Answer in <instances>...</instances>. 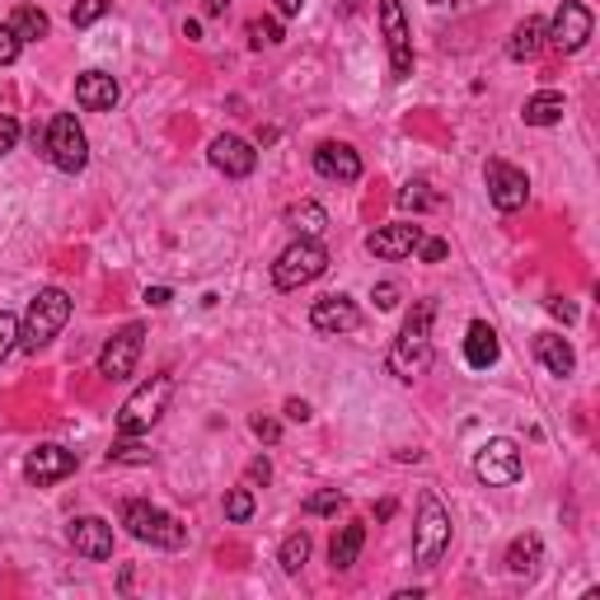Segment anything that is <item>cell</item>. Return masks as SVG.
Masks as SVG:
<instances>
[{"mask_svg":"<svg viewBox=\"0 0 600 600\" xmlns=\"http://www.w3.org/2000/svg\"><path fill=\"white\" fill-rule=\"evenodd\" d=\"M549 314H558L563 324H568V320H577V310H573V305H568V300H563V296H554V300H549Z\"/></svg>","mask_w":600,"mask_h":600,"instance_id":"43","label":"cell"},{"mask_svg":"<svg viewBox=\"0 0 600 600\" xmlns=\"http://www.w3.org/2000/svg\"><path fill=\"white\" fill-rule=\"evenodd\" d=\"M249 38H254V47H277L281 43V24L277 20H254L249 24Z\"/></svg>","mask_w":600,"mask_h":600,"instance_id":"34","label":"cell"},{"mask_svg":"<svg viewBox=\"0 0 600 600\" xmlns=\"http://www.w3.org/2000/svg\"><path fill=\"white\" fill-rule=\"evenodd\" d=\"M273 5H277V14H281V20H291V14H300V10H305V0H273Z\"/></svg>","mask_w":600,"mask_h":600,"instance_id":"44","label":"cell"},{"mask_svg":"<svg viewBox=\"0 0 600 600\" xmlns=\"http://www.w3.org/2000/svg\"><path fill=\"white\" fill-rule=\"evenodd\" d=\"M347 498L338 488H324V492H314V498H305V516H333V511H338Z\"/></svg>","mask_w":600,"mask_h":600,"instance_id":"32","label":"cell"},{"mask_svg":"<svg viewBox=\"0 0 600 600\" xmlns=\"http://www.w3.org/2000/svg\"><path fill=\"white\" fill-rule=\"evenodd\" d=\"M122 525H127V535H132V540L155 544V549H184V544H188V531L169 516V511L151 507V502H141V498L122 502Z\"/></svg>","mask_w":600,"mask_h":600,"instance_id":"5","label":"cell"},{"mask_svg":"<svg viewBox=\"0 0 600 600\" xmlns=\"http://www.w3.org/2000/svg\"><path fill=\"white\" fill-rule=\"evenodd\" d=\"M563 113H568V99L558 90H540L525 99V109H521V118L531 122V127H554V122H563Z\"/></svg>","mask_w":600,"mask_h":600,"instance_id":"24","label":"cell"},{"mask_svg":"<svg viewBox=\"0 0 600 600\" xmlns=\"http://www.w3.org/2000/svg\"><path fill=\"white\" fill-rule=\"evenodd\" d=\"M395 202H399V211H427V207H436L441 198H436V192H427V184L418 179V184H403Z\"/></svg>","mask_w":600,"mask_h":600,"instance_id":"29","label":"cell"},{"mask_svg":"<svg viewBox=\"0 0 600 600\" xmlns=\"http://www.w3.org/2000/svg\"><path fill=\"white\" fill-rule=\"evenodd\" d=\"M70 320V296L62 287H47L29 300V310H24V324H20V347L24 352H43L57 333L66 329Z\"/></svg>","mask_w":600,"mask_h":600,"instance_id":"2","label":"cell"},{"mask_svg":"<svg viewBox=\"0 0 600 600\" xmlns=\"http://www.w3.org/2000/svg\"><path fill=\"white\" fill-rule=\"evenodd\" d=\"M591 29H596L591 10L581 5V0H563V5L554 10V24H544V38H549V43L563 52V57H573V52L587 47Z\"/></svg>","mask_w":600,"mask_h":600,"instance_id":"10","label":"cell"},{"mask_svg":"<svg viewBox=\"0 0 600 600\" xmlns=\"http://www.w3.org/2000/svg\"><path fill=\"white\" fill-rule=\"evenodd\" d=\"M249 427H254V436H258V441H268V446H273V441L281 436V422H277V418H263V413L249 422Z\"/></svg>","mask_w":600,"mask_h":600,"instance_id":"39","label":"cell"},{"mask_svg":"<svg viewBox=\"0 0 600 600\" xmlns=\"http://www.w3.org/2000/svg\"><path fill=\"white\" fill-rule=\"evenodd\" d=\"M521 446L516 441H507V436H492L479 446V455H474V474H479V484L488 488H511L521 479Z\"/></svg>","mask_w":600,"mask_h":600,"instance_id":"8","label":"cell"},{"mask_svg":"<svg viewBox=\"0 0 600 600\" xmlns=\"http://www.w3.org/2000/svg\"><path fill=\"white\" fill-rule=\"evenodd\" d=\"M43 151H47V160L57 165L62 174H80L85 165H90V141H85L76 113H57V118L47 122Z\"/></svg>","mask_w":600,"mask_h":600,"instance_id":"7","label":"cell"},{"mask_svg":"<svg viewBox=\"0 0 600 600\" xmlns=\"http://www.w3.org/2000/svg\"><path fill=\"white\" fill-rule=\"evenodd\" d=\"M362 544H366V521H347L343 531L333 535V544H329V563H333V573H347L352 563H357Z\"/></svg>","mask_w":600,"mask_h":600,"instance_id":"22","label":"cell"},{"mask_svg":"<svg viewBox=\"0 0 600 600\" xmlns=\"http://www.w3.org/2000/svg\"><path fill=\"white\" fill-rule=\"evenodd\" d=\"M488 198L498 211H521L525 202H531V179H525V169L507 165V160H488Z\"/></svg>","mask_w":600,"mask_h":600,"instance_id":"13","label":"cell"},{"mask_svg":"<svg viewBox=\"0 0 600 600\" xmlns=\"http://www.w3.org/2000/svg\"><path fill=\"white\" fill-rule=\"evenodd\" d=\"M422 225H413V221H395V225H380V231H370L366 235V249L376 254V258H385V263H399V258H413V249L422 244Z\"/></svg>","mask_w":600,"mask_h":600,"instance_id":"14","label":"cell"},{"mask_svg":"<svg viewBox=\"0 0 600 600\" xmlns=\"http://www.w3.org/2000/svg\"><path fill=\"white\" fill-rule=\"evenodd\" d=\"M324 273H329V249H324V244L320 240H296L273 263V287L277 291H300V287H310V281H320Z\"/></svg>","mask_w":600,"mask_h":600,"instance_id":"4","label":"cell"},{"mask_svg":"<svg viewBox=\"0 0 600 600\" xmlns=\"http://www.w3.org/2000/svg\"><path fill=\"white\" fill-rule=\"evenodd\" d=\"M535 357H540V366L549 370V376H573V370H577V352H573L568 338H558V333H540Z\"/></svg>","mask_w":600,"mask_h":600,"instance_id":"21","label":"cell"},{"mask_svg":"<svg viewBox=\"0 0 600 600\" xmlns=\"http://www.w3.org/2000/svg\"><path fill=\"white\" fill-rule=\"evenodd\" d=\"M413 254H418L422 263H441V258L451 254V244H446V240H432V235H422V244H418Z\"/></svg>","mask_w":600,"mask_h":600,"instance_id":"36","label":"cell"},{"mask_svg":"<svg viewBox=\"0 0 600 600\" xmlns=\"http://www.w3.org/2000/svg\"><path fill=\"white\" fill-rule=\"evenodd\" d=\"M113 460H127V465H146L151 460V451H141V446H127V436H122V446L109 451V465Z\"/></svg>","mask_w":600,"mask_h":600,"instance_id":"37","label":"cell"},{"mask_svg":"<svg viewBox=\"0 0 600 600\" xmlns=\"http://www.w3.org/2000/svg\"><path fill=\"white\" fill-rule=\"evenodd\" d=\"M118 80L109 76V70H85V76L76 80V103L85 113H109L118 103Z\"/></svg>","mask_w":600,"mask_h":600,"instance_id":"19","label":"cell"},{"mask_svg":"<svg viewBox=\"0 0 600 600\" xmlns=\"http://www.w3.org/2000/svg\"><path fill=\"white\" fill-rule=\"evenodd\" d=\"M544 563V540L540 535H516L507 549V573L511 577H535Z\"/></svg>","mask_w":600,"mask_h":600,"instance_id":"23","label":"cell"},{"mask_svg":"<svg viewBox=\"0 0 600 600\" xmlns=\"http://www.w3.org/2000/svg\"><path fill=\"white\" fill-rule=\"evenodd\" d=\"M14 347H20V320H14L10 310H0V362H5Z\"/></svg>","mask_w":600,"mask_h":600,"instance_id":"33","label":"cell"},{"mask_svg":"<svg viewBox=\"0 0 600 600\" xmlns=\"http://www.w3.org/2000/svg\"><path fill=\"white\" fill-rule=\"evenodd\" d=\"M287 225L296 231V240H320L329 231V211L320 202H296L287 211Z\"/></svg>","mask_w":600,"mask_h":600,"instance_id":"25","label":"cell"},{"mask_svg":"<svg viewBox=\"0 0 600 600\" xmlns=\"http://www.w3.org/2000/svg\"><path fill=\"white\" fill-rule=\"evenodd\" d=\"M14 141H20V122H14L10 113H0V155H10Z\"/></svg>","mask_w":600,"mask_h":600,"instance_id":"38","label":"cell"},{"mask_svg":"<svg viewBox=\"0 0 600 600\" xmlns=\"http://www.w3.org/2000/svg\"><path fill=\"white\" fill-rule=\"evenodd\" d=\"M268 479H273L268 455H258V460H249V484H268Z\"/></svg>","mask_w":600,"mask_h":600,"instance_id":"41","label":"cell"},{"mask_svg":"<svg viewBox=\"0 0 600 600\" xmlns=\"http://www.w3.org/2000/svg\"><path fill=\"white\" fill-rule=\"evenodd\" d=\"M76 451H66V446H57V441H47V446H38V451H29L24 455V479L33 484V488H47V484H62V479H70L76 474Z\"/></svg>","mask_w":600,"mask_h":600,"instance_id":"12","label":"cell"},{"mask_svg":"<svg viewBox=\"0 0 600 600\" xmlns=\"http://www.w3.org/2000/svg\"><path fill=\"white\" fill-rule=\"evenodd\" d=\"M109 10H113V0H76V10H70V24H76V29H90V24H99Z\"/></svg>","mask_w":600,"mask_h":600,"instance_id":"30","label":"cell"},{"mask_svg":"<svg viewBox=\"0 0 600 600\" xmlns=\"http://www.w3.org/2000/svg\"><path fill=\"white\" fill-rule=\"evenodd\" d=\"M169 395H174V376H151L146 385H136L127 403L118 409V436H146L169 409Z\"/></svg>","mask_w":600,"mask_h":600,"instance_id":"3","label":"cell"},{"mask_svg":"<svg viewBox=\"0 0 600 600\" xmlns=\"http://www.w3.org/2000/svg\"><path fill=\"white\" fill-rule=\"evenodd\" d=\"M380 29H385V47H390V80H409L413 76V38H409L403 0H380Z\"/></svg>","mask_w":600,"mask_h":600,"instance_id":"9","label":"cell"},{"mask_svg":"<svg viewBox=\"0 0 600 600\" xmlns=\"http://www.w3.org/2000/svg\"><path fill=\"white\" fill-rule=\"evenodd\" d=\"M314 169H320V179H329V184H357L362 155L352 151L347 141H324V146L314 151Z\"/></svg>","mask_w":600,"mask_h":600,"instance_id":"17","label":"cell"},{"mask_svg":"<svg viewBox=\"0 0 600 600\" xmlns=\"http://www.w3.org/2000/svg\"><path fill=\"white\" fill-rule=\"evenodd\" d=\"M141 343H146V329L141 324H122L99 352V376L103 380H127L136 362H141Z\"/></svg>","mask_w":600,"mask_h":600,"instance_id":"11","label":"cell"},{"mask_svg":"<svg viewBox=\"0 0 600 600\" xmlns=\"http://www.w3.org/2000/svg\"><path fill=\"white\" fill-rule=\"evenodd\" d=\"M202 10L207 14H225V10H231V0H202Z\"/></svg>","mask_w":600,"mask_h":600,"instance_id":"46","label":"cell"},{"mask_svg":"<svg viewBox=\"0 0 600 600\" xmlns=\"http://www.w3.org/2000/svg\"><path fill=\"white\" fill-rule=\"evenodd\" d=\"M540 52H544V20L516 24V33H511V43H507V57L511 62H535Z\"/></svg>","mask_w":600,"mask_h":600,"instance_id":"26","label":"cell"},{"mask_svg":"<svg viewBox=\"0 0 600 600\" xmlns=\"http://www.w3.org/2000/svg\"><path fill=\"white\" fill-rule=\"evenodd\" d=\"M207 160H211V169H221L225 179H249V174L258 169V151L240 136H216L211 141V151H207Z\"/></svg>","mask_w":600,"mask_h":600,"instance_id":"15","label":"cell"},{"mask_svg":"<svg viewBox=\"0 0 600 600\" xmlns=\"http://www.w3.org/2000/svg\"><path fill=\"white\" fill-rule=\"evenodd\" d=\"M287 418H291V422H310L314 413H310V403H305V399H287Z\"/></svg>","mask_w":600,"mask_h":600,"instance_id":"42","label":"cell"},{"mask_svg":"<svg viewBox=\"0 0 600 600\" xmlns=\"http://www.w3.org/2000/svg\"><path fill=\"white\" fill-rule=\"evenodd\" d=\"M146 305L165 310V305H169V287H151V291H146Z\"/></svg>","mask_w":600,"mask_h":600,"instance_id":"45","label":"cell"},{"mask_svg":"<svg viewBox=\"0 0 600 600\" xmlns=\"http://www.w3.org/2000/svg\"><path fill=\"white\" fill-rule=\"evenodd\" d=\"M249 516H254V492L249 488H231V498H225V521L244 525Z\"/></svg>","mask_w":600,"mask_h":600,"instance_id":"31","label":"cell"},{"mask_svg":"<svg viewBox=\"0 0 600 600\" xmlns=\"http://www.w3.org/2000/svg\"><path fill=\"white\" fill-rule=\"evenodd\" d=\"M432 314H436L432 300H418L413 314L399 329V338L390 343V357H385V366H390L395 380L427 376V366H432Z\"/></svg>","mask_w":600,"mask_h":600,"instance_id":"1","label":"cell"},{"mask_svg":"<svg viewBox=\"0 0 600 600\" xmlns=\"http://www.w3.org/2000/svg\"><path fill=\"white\" fill-rule=\"evenodd\" d=\"M376 305L380 310H395L399 305V287H395V281H380V287H376Z\"/></svg>","mask_w":600,"mask_h":600,"instance_id":"40","label":"cell"},{"mask_svg":"<svg viewBox=\"0 0 600 600\" xmlns=\"http://www.w3.org/2000/svg\"><path fill=\"white\" fill-rule=\"evenodd\" d=\"M10 29L20 33V43H38V38H47V29H52V20L38 10V5H20L10 14Z\"/></svg>","mask_w":600,"mask_h":600,"instance_id":"27","label":"cell"},{"mask_svg":"<svg viewBox=\"0 0 600 600\" xmlns=\"http://www.w3.org/2000/svg\"><path fill=\"white\" fill-rule=\"evenodd\" d=\"M498 357H502V343H498V333H492V324L474 320L469 333H465V362H469L474 370H488Z\"/></svg>","mask_w":600,"mask_h":600,"instance_id":"20","label":"cell"},{"mask_svg":"<svg viewBox=\"0 0 600 600\" xmlns=\"http://www.w3.org/2000/svg\"><path fill=\"white\" fill-rule=\"evenodd\" d=\"M446 549H451V511L441 507L436 492H422L413 525V563L418 568H436Z\"/></svg>","mask_w":600,"mask_h":600,"instance_id":"6","label":"cell"},{"mask_svg":"<svg viewBox=\"0 0 600 600\" xmlns=\"http://www.w3.org/2000/svg\"><path fill=\"white\" fill-rule=\"evenodd\" d=\"M70 549L90 563L113 558V525L103 516H76L70 521Z\"/></svg>","mask_w":600,"mask_h":600,"instance_id":"16","label":"cell"},{"mask_svg":"<svg viewBox=\"0 0 600 600\" xmlns=\"http://www.w3.org/2000/svg\"><path fill=\"white\" fill-rule=\"evenodd\" d=\"M305 558H310V535L305 531H291L287 540H281V549H277V563H281V573H300L305 568Z\"/></svg>","mask_w":600,"mask_h":600,"instance_id":"28","label":"cell"},{"mask_svg":"<svg viewBox=\"0 0 600 600\" xmlns=\"http://www.w3.org/2000/svg\"><path fill=\"white\" fill-rule=\"evenodd\" d=\"M20 47H24L20 33H14L10 24H0V66H10L14 57H20Z\"/></svg>","mask_w":600,"mask_h":600,"instance_id":"35","label":"cell"},{"mask_svg":"<svg viewBox=\"0 0 600 600\" xmlns=\"http://www.w3.org/2000/svg\"><path fill=\"white\" fill-rule=\"evenodd\" d=\"M310 324L320 329V333H352V329H362V310H357V300L352 296H324V300H314V310H310Z\"/></svg>","mask_w":600,"mask_h":600,"instance_id":"18","label":"cell"}]
</instances>
